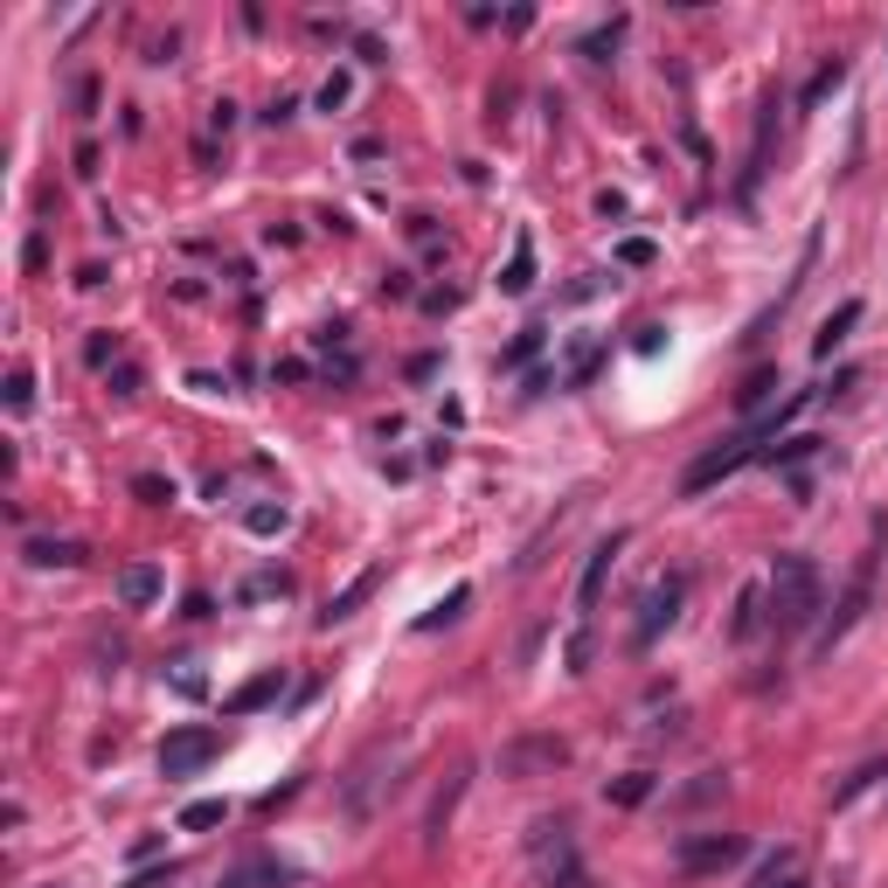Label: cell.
I'll use <instances>...</instances> for the list:
<instances>
[{"instance_id":"5","label":"cell","mask_w":888,"mask_h":888,"mask_svg":"<svg viewBox=\"0 0 888 888\" xmlns=\"http://www.w3.org/2000/svg\"><path fill=\"white\" fill-rule=\"evenodd\" d=\"M681 597H688V577H681V569H673V577H660V584L646 590V605H639V646H652V639H660L673 618H681Z\"/></svg>"},{"instance_id":"32","label":"cell","mask_w":888,"mask_h":888,"mask_svg":"<svg viewBox=\"0 0 888 888\" xmlns=\"http://www.w3.org/2000/svg\"><path fill=\"white\" fill-rule=\"evenodd\" d=\"M320 104L333 112V104H348V76H327V91H320Z\"/></svg>"},{"instance_id":"29","label":"cell","mask_w":888,"mask_h":888,"mask_svg":"<svg viewBox=\"0 0 888 888\" xmlns=\"http://www.w3.org/2000/svg\"><path fill=\"white\" fill-rule=\"evenodd\" d=\"M618 265H652V244L646 237H624L618 244Z\"/></svg>"},{"instance_id":"25","label":"cell","mask_w":888,"mask_h":888,"mask_svg":"<svg viewBox=\"0 0 888 888\" xmlns=\"http://www.w3.org/2000/svg\"><path fill=\"white\" fill-rule=\"evenodd\" d=\"M29 403H35V375L14 369V375H8V410H29Z\"/></svg>"},{"instance_id":"16","label":"cell","mask_w":888,"mask_h":888,"mask_svg":"<svg viewBox=\"0 0 888 888\" xmlns=\"http://www.w3.org/2000/svg\"><path fill=\"white\" fill-rule=\"evenodd\" d=\"M854 320H860V299H847V306H840V312H833V320L819 327V341H813V354H833V348L847 341V327H854Z\"/></svg>"},{"instance_id":"3","label":"cell","mask_w":888,"mask_h":888,"mask_svg":"<svg viewBox=\"0 0 888 888\" xmlns=\"http://www.w3.org/2000/svg\"><path fill=\"white\" fill-rule=\"evenodd\" d=\"M208 756H223V729L188 722V729H174V736L161 743V771H167V777H195Z\"/></svg>"},{"instance_id":"26","label":"cell","mask_w":888,"mask_h":888,"mask_svg":"<svg viewBox=\"0 0 888 888\" xmlns=\"http://www.w3.org/2000/svg\"><path fill=\"white\" fill-rule=\"evenodd\" d=\"M133 493H140L146 507H167V500H174V486H167V479H153V473H140V479H133Z\"/></svg>"},{"instance_id":"31","label":"cell","mask_w":888,"mask_h":888,"mask_svg":"<svg viewBox=\"0 0 888 888\" xmlns=\"http://www.w3.org/2000/svg\"><path fill=\"white\" fill-rule=\"evenodd\" d=\"M584 667H590V632L569 639V673H584Z\"/></svg>"},{"instance_id":"15","label":"cell","mask_w":888,"mask_h":888,"mask_svg":"<svg viewBox=\"0 0 888 888\" xmlns=\"http://www.w3.org/2000/svg\"><path fill=\"white\" fill-rule=\"evenodd\" d=\"M223 819H229V805H223V798H195V805H180V819H174V826H180V833H208V826H223Z\"/></svg>"},{"instance_id":"12","label":"cell","mask_w":888,"mask_h":888,"mask_svg":"<svg viewBox=\"0 0 888 888\" xmlns=\"http://www.w3.org/2000/svg\"><path fill=\"white\" fill-rule=\"evenodd\" d=\"M500 292H535V237H528V229H520V237H514V257H507V271H500Z\"/></svg>"},{"instance_id":"23","label":"cell","mask_w":888,"mask_h":888,"mask_svg":"<svg viewBox=\"0 0 888 888\" xmlns=\"http://www.w3.org/2000/svg\"><path fill=\"white\" fill-rule=\"evenodd\" d=\"M285 520H292L285 507H250V514H244V528H250V535H278Z\"/></svg>"},{"instance_id":"22","label":"cell","mask_w":888,"mask_h":888,"mask_svg":"<svg viewBox=\"0 0 888 888\" xmlns=\"http://www.w3.org/2000/svg\"><path fill=\"white\" fill-rule=\"evenodd\" d=\"M840 76H847V63H826V70L813 76V84H805V104H819V97H833V91H840Z\"/></svg>"},{"instance_id":"24","label":"cell","mask_w":888,"mask_h":888,"mask_svg":"<svg viewBox=\"0 0 888 888\" xmlns=\"http://www.w3.org/2000/svg\"><path fill=\"white\" fill-rule=\"evenodd\" d=\"M771 389H777V375H771V369H756V375H750V382L736 389V403H743V410H756V403L771 396Z\"/></svg>"},{"instance_id":"28","label":"cell","mask_w":888,"mask_h":888,"mask_svg":"<svg viewBox=\"0 0 888 888\" xmlns=\"http://www.w3.org/2000/svg\"><path fill=\"white\" fill-rule=\"evenodd\" d=\"M813 452H819V437H792V444H777L771 458H777V465H798V458H813Z\"/></svg>"},{"instance_id":"27","label":"cell","mask_w":888,"mask_h":888,"mask_svg":"<svg viewBox=\"0 0 888 888\" xmlns=\"http://www.w3.org/2000/svg\"><path fill=\"white\" fill-rule=\"evenodd\" d=\"M756 605H764L756 590H743V597H736V639H750V632H756Z\"/></svg>"},{"instance_id":"18","label":"cell","mask_w":888,"mask_h":888,"mask_svg":"<svg viewBox=\"0 0 888 888\" xmlns=\"http://www.w3.org/2000/svg\"><path fill=\"white\" fill-rule=\"evenodd\" d=\"M805 403H813V389H798V396H785V403H777V410L764 416V424H756V431H750V444H756V437H777V431H785V424H792V416H798Z\"/></svg>"},{"instance_id":"17","label":"cell","mask_w":888,"mask_h":888,"mask_svg":"<svg viewBox=\"0 0 888 888\" xmlns=\"http://www.w3.org/2000/svg\"><path fill=\"white\" fill-rule=\"evenodd\" d=\"M465 605H473V590H465V584H458V590H444V597H437V605H431L424 618H416V624H424V632H437V624H452V618H458Z\"/></svg>"},{"instance_id":"11","label":"cell","mask_w":888,"mask_h":888,"mask_svg":"<svg viewBox=\"0 0 888 888\" xmlns=\"http://www.w3.org/2000/svg\"><path fill=\"white\" fill-rule=\"evenodd\" d=\"M118 597H125L133 611H146L153 597H161V569H153V562H125V569H118Z\"/></svg>"},{"instance_id":"14","label":"cell","mask_w":888,"mask_h":888,"mask_svg":"<svg viewBox=\"0 0 888 888\" xmlns=\"http://www.w3.org/2000/svg\"><path fill=\"white\" fill-rule=\"evenodd\" d=\"M29 562H35V569H70V562H84V556H76V541H49V535H29Z\"/></svg>"},{"instance_id":"4","label":"cell","mask_w":888,"mask_h":888,"mask_svg":"<svg viewBox=\"0 0 888 888\" xmlns=\"http://www.w3.org/2000/svg\"><path fill=\"white\" fill-rule=\"evenodd\" d=\"M750 452H756V444H750V431H743V437H729V444H715V452H701V458L688 465V479H681V493H688V500H694V493H709V486H722L729 473H743V465H750Z\"/></svg>"},{"instance_id":"7","label":"cell","mask_w":888,"mask_h":888,"mask_svg":"<svg viewBox=\"0 0 888 888\" xmlns=\"http://www.w3.org/2000/svg\"><path fill=\"white\" fill-rule=\"evenodd\" d=\"M624 541H632V535H624V528H611L605 541L590 548V562H584V584H577V605H584V611H597V597H605V584H611V562L624 556Z\"/></svg>"},{"instance_id":"1","label":"cell","mask_w":888,"mask_h":888,"mask_svg":"<svg viewBox=\"0 0 888 888\" xmlns=\"http://www.w3.org/2000/svg\"><path fill=\"white\" fill-rule=\"evenodd\" d=\"M771 618L777 632H805L819 618V569L813 556H777L771 562Z\"/></svg>"},{"instance_id":"19","label":"cell","mask_w":888,"mask_h":888,"mask_svg":"<svg viewBox=\"0 0 888 888\" xmlns=\"http://www.w3.org/2000/svg\"><path fill=\"white\" fill-rule=\"evenodd\" d=\"M278 688H285L278 673H257V681H250V688H244L237 701H229V709H237V715H244V709H265V701H278Z\"/></svg>"},{"instance_id":"21","label":"cell","mask_w":888,"mask_h":888,"mask_svg":"<svg viewBox=\"0 0 888 888\" xmlns=\"http://www.w3.org/2000/svg\"><path fill=\"white\" fill-rule=\"evenodd\" d=\"M875 777H888V764H860V771L847 777V785H840V792H833V805H854L860 792H868V785H875Z\"/></svg>"},{"instance_id":"20","label":"cell","mask_w":888,"mask_h":888,"mask_svg":"<svg viewBox=\"0 0 888 888\" xmlns=\"http://www.w3.org/2000/svg\"><path fill=\"white\" fill-rule=\"evenodd\" d=\"M605 798H611V805H646V798H652V777H646V771H632V777H618V785H611Z\"/></svg>"},{"instance_id":"10","label":"cell","mask_w":888,"mask_h":888,"mask_svg":"<svg viewBox=\"0 0 888 888\" xmlns=\"http://www.w3.org/2000/svg\"><path fill=\"white\" fill-rule=\"evenodd\" d=\"M458 798H465V771H458V777H444V792L431 798V813H424V847H437V840H444V826H452Z\"/></svg>"},{"instance_id":"2","label":"cell","mask_w":888,"mask_h":888,"mask_svg":"<svg viewBox=\"0 0 888 888\" xmlns=\"http://www.w3.org/2000/svg\"><path fill=\"white\" fill-rule=\"evenodd\" d=\"M528 860H535L541 888H590L584 860H577V840H569L562 819H535V833H528Z\"/></svg>"},{"instance_id":"9","label":"cell","mask_w":888,"mask_h":888,"mask_svg":"<svg viewBox=\"0 0 888 888\" xmlns=\"http://www.w3.org/2000/svg\"><path fill=\"white\" fill-rule=\"evenodd\" d=\"M375 590H382V562H375V569H361V577H354L348 590H333V597H327V611H320V624H341V618H354V611L369 605Z\"/></svg>"},{"instance_id":"8","label":"cell","mask_w":888,"mask_h":888,"mask_svg":"<svg viewBox=\"0 0 888 888\" xmlns=\"http://www.w3.org/2000/svg\"><path fill=\"white\" fill-rule=\"evenodd\" d=\"M556 764H569V750H562L556 736H520V743H507V750H500V771H507V777L556 771Z\"/></svg>"},{"instance_id":"13","label":"cell","mask_w":888,"mask_h":888,"mask_svg":"<svg viewBox=\"0 0 888 888\" xmlns=\"http://www.w3.org/2000/svg\"><path fill=\"white\" fill-rule=\"evenodd\" d=\"M860 605H868V569H860V577H854V590L840 597V611H833V624H826V632H819V652H833V646L847 639V624L860 618Z\"/></svg>"},{"instance_id":"30","label":"cell","mask_w":888,"mask_h":888,"mask_svg":"<svg viewBox=\"0 0 888 888\" xmlns=\"http://www.w3.org/2000/svg\"><path fill=\"white\" fill-rule=\"evenodd\" d=\"M257 881H285V875L278 868H244V875H229L223 888H257Z\"/></svg>"},{"instance_id":"6","label":"cell","mask_w":888,"mask_h":888,"mask_svg":"<svg viewBox=\"0 0 888 888\" xmlns=\"http://www.w3.org/2000/svg\"><path fill=\"white\" fill-rule=\"evenodd\" d=\"M736 860H743V833H694V840H681V868L688 875L736 868Z\"/></svg>"}]
</instances>
